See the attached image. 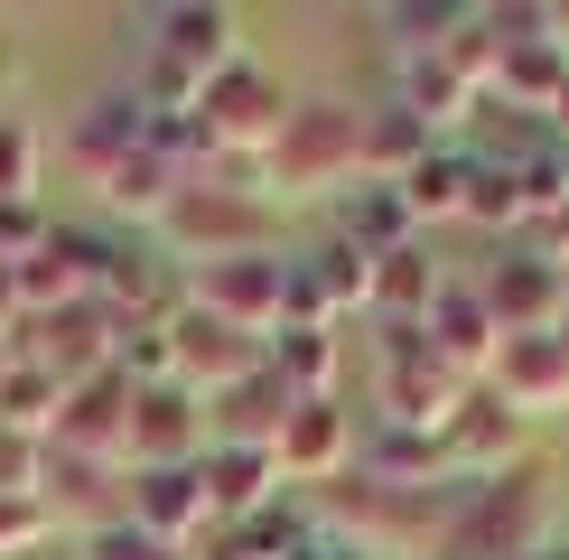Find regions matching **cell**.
<instances>
[{
    "instance_id": "obj_12",
    "label": "cell",
    "mask_w": 569,
    "mask_h": 560,
    "mask_svg": "<svg viewBox=\"0 0 569 560\" xmlns=\"http://www.w3.org/2000/svg\"><path fill=\"white\" fill-rule=\"evenodd\" d=\"M38 504H47V523H57L66 542H84V532H103V523H122V513H131V467H103V458H66V449H47Z\"/></svg>"
},
{
    "instance_id": "obj_26",
    "label": "cell",
    "mask_w": 569,
    "mask_h": 560,
    "mask_svg": "<svg viewBox=\"0 0 569 560\" xmlns=\"http://www.w3.org/2000/svg\"><path fill=\"white\" fill-rule=\"evenodd\" d=\"M262 356H271V373L299 392V402H327L337 373H346V327H280Z\"/></svg>"
},
{
    "instance_id": "obj_32",
    "label": "cell",
    "mask_w": 569,
    "mask_h": 560,
    "mask_svg": "<svg viewBox=\"0 0 569 560\" xmlns=\"http://www.w3.org/2000/svg\"><path fill=\"white\" fill-rule=\"evenodd\" d=\"M76 560H197V551H178V542H159V532H140L131 513L122 523H103V532H84Z\"/></svg>"
},
{
    "instance_id": "obj_10",
    "label": "cell",
    "mask_w": 569,
    "mask_h": 560,
    "mask_svg": "<svg viewBox=\"0 0 569 560\" xmlns=\"http://www.w3.org/2000/svg\"><path fill=\"white\" fill-rule=\"evenodd\" d=\"M523 439H532V420L505 411L495 383H477L458 402V420L439 430V449H448V477H458V486H486V477H513V467H523Z\"/></svg>"
},
{
    "instance_id": "obj_3",
    "label": "cell",
    "mask_w": 569,
    "mask_h": 560,
    "mask_svg": "<svg viewBox=\"0 0 569 560\" xmlns=\"http://www.w3.org/2000/svg\"><path fill=\"white\" fill-rule=\"evenodd\" d=\"M365 178V103H337V93H318V103H290V122H280L271 159H262V197H346V187Z\"/></svg>"
},
{
    "instance_id": "obj_28",
    "label": "cell",
    "mask_w": 569,
    "mask_h": 560,
    "mask_svg": "<svg viewBox=\"0 0 569 560\" xmlns=\"http://www.w3.org/2000/svg\"><path fill=\"white\" fill-rule=\"evenodd\" d=\"M430 150H439V140L420 131V122H411V112H401V103L365 112V178H392V187H401V178H411V169H420V159H430Z\"/></svg>"
},
{
    "instance_id": "obj_31",
    "label": "cell",
    "mask_w": 569,
    "mask_h": 560,
    "mask_svg": "<svg viewBox=\"0 0 569 560\" xmlns=\"http://www.w3.org/2000/svg\"><path fill=\"white\" fill-rule=\"evenodd\" d=\"M131 373V383H178V346H169V318H140L122 327V356H112Z\"/></svg>"
},
{
    "instance_id": "obj_6",
    "label": "cell",
    "mask_w": 569,
    "mask_h": 560,
    "mask_svg": "<svg viewBox=\"0 0 569 560\" xmlns=\"http://www.w3.org/2000/svg\"><path fill=\"white\" fill-rule=\"evenodd\" d=\"M187 309L224 318L233 337H280V318H290V262L280 252H252V262H206L187 271Z\"/></svg>"
},
{
    "instance_id": "obj_36",
    "label": "cell",
    "mask_w": 569,
    "mask_h": 560,
    "mask_svg": "<svg viewBox=\"0 0 569 560\" xmlns=\"http://www.w3.org/2000/svg\"><path fill=\"white\" fill-rule=\"evenodd\" d=\"M290 560H373V551L355 542V532H318V523H308V542H299Z\"/></svg>"
},
{
    "instance_id": "obj_33",
    "label": "cell",
    "mask_w": 569,
    "mask_h": 560,
    "mask_svg": "<svg viewBox=\"0 0 569 560\" xmlns=\"http://www.w3.org/2000/svg\"><path fill=\"white\" fill-rule=\"evenodd\" d=\"M38 477H47V439L0 420V496H38Z\"/></svg>"
},
{
    "instance_id": "obj_25",
    "label": "cell",
    "mask_w": 569,
    "mask_h": 560,
    "mask_svg": "<svg viewBox=\"0 0 569 560\" xmlns=\"http://www.w3.org/2000/svg\"><path fill=\"white\" fill-rule=\"evenodd\" d=\"M187 187H197V178H187L178 159H159L150 140H140V150L122 159V169L103 178V206H112V216H131V224H169V206L187 197Z\"/></svg>"
},
{
    "instance_id": "obj_20",
    "label": "cell",
    "mask_w": 569,
    "mask_h": 560,
    "mask_svg": "<svg viewBox=\"0 0 569 560\" xmlns=\"http://www.w3.org/2000/svg\"><path fill=\"white\" fill-rule=\"evenodd\" d=\"M131 523L159 532V542H178V551H197L206 532H216L206 477H197V467H131Z\"/></svg>"
},
{
    "instance_id": "obj_21",
    "label": "cell",
    "mask_w": 569,
    "mask_h": 560,
    "mask_svg": "<svg viewBox=\"0 0 569 560\" xmlns=\"http://www.w3.org/2000/svg\"><path fill=\"white\" fill-rule=\"evenodd\" d=\"M140 140H150V112H140V93H103V103H93L84 122L66 131V169L103 187V178H112V169H122V159L140 150Z\"/></svg>"
},
{
    "instance_id": "obj_27",
    "label": "cell",
    "mask_w": 569,
    "mask_h": 560,
    "mask_svg": "<svg viewBox=\"0 0 569 560\" xmlns=\"http://www.w3.org/2000/svg\"><path fill=\"white\" fill-rule=\"evenodd\" d=\"M467 169H477V150L439 140V150L420 159L411 178H401V206H411V224H448V216H467Z\"/></svg>"
},
{
    "instance_id": "obj_34",
    "label": "cell",
    "mask_w": 569,
    "mask_h": 560,
    "mask_svg": "<svg viewBox=\"0 0 569 560\" xmlns=\"http://www.w3.org/2000/svg\"><path fill=\"white\" fill-rule=\"evenodd\" d=\"M38 542H57L47 504L38 496H0V560H19V551H38Z\"/></svg>"
},
{
    "instance_id": "obj_9",
    "label": "cell",
    "mask_w": 569,
    "mask_h": 560,
    "mask_svg": "<svg viewBox=\"0 0 569 560\" xmlns=\"http://www.w3.org/2000/svg\"><path fill=\"white\" fill-rule=\"evenodd\" d=\"M19 356H29V364H47L66 392H76V383H93V373H112V356H122V318H112L103 299L47 309V318H29V327H19Z\"/></svg>"
},
{
    "instance_id": "obj_15",
    "label": "cell",
    "mask_w": 569,
    "mask_h": 560,
    "mask_svg": "<svg viewBox=\"0 0 569 560\" xmlns=\"http://www.w3.org/2000/svg\"><path fill=\"white\" fill-rule=\"evenodd\" d=\"M420 337H430V356H439V364H458L467 383H486L495 356H505V327H495V309L477 299V280H458V271H448V290L430 299Z\"/></svg>"
},
{
    "instance_id": "obj_16",
    "label": "cell",
    "mask_w": 569,
    "mask_h": 560,
    "mask_svg": "<svg viewBox=\"0 0 569 560\" xmlns=\"http://www.w3.org/2000/svg\"><path fill=\"white\" fill-rule=\"evenodd\" d=\"M169 346H178V383L187 392H233L243 373H262V337H233L224 318H206V309H178L169 318Z\"/></svg>"
},
{
    "instance_id": "obj_2",
    "label": "cell",
    "mask_w": 569,
    "mask_h": 560,
    "mask_svg": "<svg viewBox=\"0 0 569 560\" xmlns=\"http://www.w3.org/2000/svg\"><path fill=\"white\" fill-rule=\"evenodd\" d=\"M551 551V486L532 467L486 486H448V523H439V560H532Z\"/></svg>"
},
{
    "instance_id": "obj_8",
    "label": "cell",
    "mask_w": 569,
    "mask_h": 560,
    "mask_svg": "<svg viewBox=\"0 0 569 560\" xmlns=\"http://www.w3.org/2000/svg\"><path fill=\"white\" fill-rule=\"evenodd\" d=\"M140 29H150L140 57L178 66V76H197V84H216L224 66H243V19H233L224 0H169V10H150Z\"/></svg>"
},
{
    "instance_id": "obj_18",
    "label": "cell",
    "mask_w": 569,
    "mask_h": 560,
    "mask_svg": "<svg viewBox=\"0 0 569 560\" xmlns=\"http://www.w3.org/2000/svg\"><path fill=\"white\" fill-rule=\"evenodd\" d=\"M197 477H206V513H216V532H233V523H252V513L280 504V458L271 449H243V439H216V449L197 458Z\"/></svg>"
},
{
    "instance_id": "obj_19",
    "label": "cell",
    "mask_w": 569,
    "mask_h": 560,
    "mask_svg": "<svg viewBox=\"0 0 569 560\" xmlns=\"http://www.w3.org/2000/svg\"><path fill=\"white\" fill-rule=\"evenodd\" d=\"M392 103H401V112H411V122H420V131H430V140H448V131H458V122H467V112H477V103H486V93H477V84H467V76H458V66H448V57H439V47H401V57H392Z\"/></svg>"
},
{
    "instance_id": "obj_7",
    "label": "cell",
    "mask_w": 569,
    "mask_h": 560,
    "mask_svg": "<svg viewBox=\"0 0 569 560\" xmlns=\"http://www.w3.org/2000/svg\"><path fill=\"white\" fill-rule=\"evenodd\" d=\"M477 280V299L495 309V327L505 337H541V327H569V280H560V262L541 243H505L486 271H467Z\"/></svg>"
},
{
    "instance_id": "obj_38",
    "label": "cell",
    "mask_w": 569,
    "mask_h": 560,
    "mask_svg": "<svg viewBox=\"0 0 569 560\" xmlns=\"http://www.w3.org/2000/svg\"><path fill=\"white\" fill-rule=\"evenodd\" d=\"M10 364H19V337H0V383H10Z\"/></svg>"
},
{
    "instance_id": "obj_35",
    "label": "cell",
    "mask_w": 569,
    "mask_h": 560,
    "mask_svg": "<svg viewBox=\"0 0 569 560\" xmlns=\"http://www.w3.org/2000/svg\"><path fill=\"white\" fill-rule=\"evenodd\" d=\"M47 233H57V216H47L38 197H29V206H0V262L19 271V262H29V252L47 243Z\"/></svg>"
},
{
    "instance_id": "obj_17",
    "label": "cell",
    "mask_w": 569,
    "mask_h": 560,
    "mask_svg": "<svg viewBox=\"0 0 569 560\" xmlns=\"http://www.w3.org/2000/svg\"><path fill=\"white\" fill-rule=\"evenodd\" d=\"M495 392H505V411H569V327H541V337H505V356L486 373Z\"/></svg>"
},
{
    "instance_id": "obj_30",
    "label": "cell",
    "mask_w": 569,
    "mask_h": 560,
    "mask_svg": "<svg viewBox=\"0 0 569 560\" xmlns=\"http://www.w3.org/2000/svg\"><path fill=\"white\" fill-rule=\"evenodd\" d=\"M57 402H66V383H57L47 364L19 356L10 383H0V420H10V430H29V439H47V430H57Z\"/></svg>"
},
{
    "instance_id": "obj_37",
    "label": "cell",
    "mask_w": 569,
    "mask_h": 560,
    "mask_svg": "<svg viewBox=\"0 0 569 560\" xmlns=\"http://www.w3.org/2000/svg\"><path fill=\"white\" fill-rule=\"evenodd\" d=\"M541 131H551L560 150H569V76H560V93H551V112H541Z\"/></svg>"
},
{
    "instance_id": "obj_29",
    "label": "cell",
    "mask_w": 569,
    "mask_h": 560,
    "mask_svg": "<svg viewBox=\"0 0 569 560\" xmlns=\"http://www.w3.org/2000/svg\"><path fill=\"white\" fill-rule=\"evenodd\" d=\"M467 224H486V233H523V178H513L505 150H477V169H467Z\"/></svg>"
},
{
    "instance_id": "obj_23",
    "label": "cell",
    "mask_w": 569,
    "mask_h": 560,
    "mask_svg": "<svg viewBox=\"0 0 569 560\" xmlns=\"http://www.w3.org/2000/svg\"><path fill=\"white\" fill-rule=\"evenodd\" d=\"M337 243H355V252H401V243H420V224H411V206H401V187L392 178H355L346 197H337Z\"/></svg>"
},
{
    "instance_id": "obj_24",
    "label": "cell",
    "mask_w": 569,
    "mask_h": 560,
    "mask_svg": "<svg viewBox=\"0 0 569 560\" xmlns=\"http://www.w3.org/2000/svg\"><path fill=\"white\" fill-rule=\"evenodd\" d=\"M439 290H448V271H439V252H430V243L383 252V262H373V327H420Z\"/></svg>"
},
{
    "instance_id": "obj_22",
    "label": "cell",
    "mask_w": 569,
    "mask_h": 560,
    "mask_svg": "<svg viewBox=\"0 0 569 560\" xmlns=\"http://www.w3.org/2000/svg\"><path fill=\"white\" fill-rule=\"evenodd\" d=\"M299 411V392L271 373V356H262V373H243L233 392H216L206 402V420H216V439H243V449H280V420Z\"/></svg>"
},
{
    "instance_id": "obj_11",
    "label": "cell",
    "mask_w": 569,
    "mask_h": 560,
    "mask_svg": "<svg viewBox=\"0 0 569 560\" xmlns=\"http://www.w3.org/2000/svg\"><path fill=\"white\" fill-rule=\"evenodd\" d=\"M131 402H140V383L122 364L112 373H93V383H76L57 402V430H47V449H66V458H103V467H131Z\"/></svg>"
},
{
    "instance_id": "obj_14",
    "label": "cell",
    "mask_w": 569,
    "mask_h": 560,
    "mask_svg": "<svg viewBox=\"0 0 569 560\" xmlns=\"http://www.w3.org/2000/svg\"><path fill=\"white\" fill-rule=\"evenodd\" d=\"M355 411L327 392V402H299L290 420H280V486H337V477H355Z\"/></svg>"
},
{
    "instance_id": "obj_4",
    "label": "cell",
    "mask_w": 569,
    "mask_h": 560,
    "mask_svg": "<svg viewBox=\"0 0 569 560\" xmlns=\"http://www.w3.org/2000/svg\"><path fill=\"white\" fill-rule=\"evenodd\" d=\"M467 392L477 383H467L458 364H439L420 327H373V420H383V430H430L439 439Z\"/></svg>"
},
{
    "instance_id": "obj_13",
    "label": "cell",
    "mask_w": 569,
    "mask_h": 560,
    "mask_svg": "<svg viewBox=\"0 0 569 560\" xmlns=\"http://www.w3.org/2000/svg\"><path fill=\"white\" fill-rule=\"evenodd\" d=\"M206 449H216L206 392H187V383H140V402H131V467H197Z\"/></svg>"
},
{
    "instance_id": "obj_1",
    "label": "cell",
    "mask_w": 569,
    "mask_h": 560,
    "mask_svg": "<svg viewBox=\"0 0 569 560\" xmlns=\"http://www.w3.org/2000/svg\"><path fill=\"white\" fill-rule=\"evenodd\" d=\"M169 252L187 271L206 262H252V252H280V206L262 197V169H206L187 197L169 206Z\"/></svg>"
},
{
    "instance_id": "obj_5",
    "label": "cell",
    "mask_w": 569,
    "mask_h": 560,
    "mask_svg": "<svg viewBox=\"0 0 569 560\" xmlns=\"http://www.w3.org/2000/svg\"><path fill=\"white\" fill-rule=\"evenodd\" d=\"M280 122H290V93H280V76L252 66V57L224 66V76L206 84V103H197V131H206V150H216V169H262Z\"/></svg>"
}]
</instances>
